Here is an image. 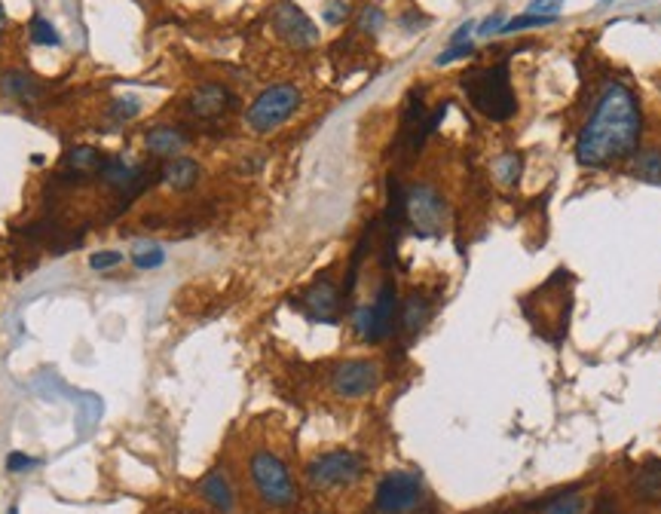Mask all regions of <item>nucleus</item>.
Listing matches in <instances>:
<instances>
[{"instance_id":"f257e3e1","label":"nucleus","mask_w":661,"mask_h":514,"mask_svg":"<svg viewBox=\"0 0 661 514\" xmlns=\"http://www.w3.org/2000/svg\"><path fill=\"white\" fill-rule=\"evenodd\" d=\"M640 101L625 83L612 80L603 86L594 111L575 138V160L582 166L603 169L619 160H628L640 142Z\"/></svg>"},{"instance_id":"f03ea898","label":"nucleus","mask_w":661,"mask_h":514,"mask_svg":"<svg viewBox=\"0 0 661 514\" xmlns=\"http://www.w3.org/2000/svg\"><path fill=\"white\" fill-rule=\"evenodd\" d=\"M463 89L474 105V111H481L487 120L505 123L518 114V98H515V89H511L509 61H500V65H493V68H478V71L465 74Z\"/></svg>"},{"instance_id":"7ed1b4c3","label":"nucleus","mask_w":661,"mask_h":514,"mask_svg":"<svg viewBox=\"0 0 661 514\" xmlns=\"http://www.w3.org/2000/svg\"><path fill=\"white\" fill-rule=\"evenodd\" d=\"M248 474H252V484L258 490L261 502L267 505V509L282 511L298 502V484H294V478H291V469H288L273 450H258V454H252Z\"/></svg>"},{"instance_id":"20e7f679","label":"nucleus","mask_w":661,"mask_h":514,"mask_svg":"<svg viewBox=\"0 0 661 514\" xmlns=\"http://www.w3.org/2000/svg\"><path fill=\"white\" fill-rule=\"evenodd\" d=\"M300 107V89L294 83H276L270 89H263L258 98L252 101V107L245 111V123L252 132L267 135V132L279 129L294 116Z\"/></svg>"},{"instance_id":"39448f33","label":"nucleus","mask_w":661,"mask_h":514,"mask_svg":"<svg viewBox=\"0 0 661 514\" xmlns=\"http://www.w3.org/2000/svg\"><path fill=\"white\" fill-rule=\"evenodd\" d=\"M364 469H368L364 456L355 454V450H331V454L316 456L307 465V484L316 490L349 487V484H359Z\"/></svg>"},{"instance_id":"423d86ee","label":"nucleus","mask_w":661,"mask_h":514,"mask_svg":"<svg viewBox=\"0 0 661 514\" xmlns=\"http://www.w3.org/2000/svg\"><path fill=\"white\" fill-rule=\"evenodd\" d=\"M399 291H395V282H383L377 288L374 300L364 303V307L355 313V331L364 343H383L386 337H392L395 322H399Z\"/></svg>"},{"instance_id":"0eeeda50","label":"nucleus","mask_w":661,"mask_h":514,"mask_svg":"<svg viewBox=\"0 0 661 514\" xmlns=\"http://www.w3.org/2000/svg\"><path fill=\"white\" fill-rule=\"evenodd\" d=\"M404 221L417 236H441L447 227V206L432 184H414L404 193Z\"/></svg>"},{"instance_id":"6e6552de","label":"nucleus","mask_w":661,"mask_h":514,"mask_svg":"<svg viewBox=\"0 0 661 514\" xmlns=\"http://www.w3.org/2000/svg\"><path fill=\"white\" fill-rule=\"evenodd\" d=\"M423 500V481L414 472H389L377 484L374 509L380 514H408Z\"/></svg>"},{"instance_id":"1a4fd4ad","label":"nucleus","mask_w":661,"mask_h":514,"mask_svg":"<svg viewBox=\"0 0 661 514\" xmlns=\"http://www.w3.org/2000/svg\"><path fill=\"white\" fill-rule=\"evenodd\" d=\"M380 386V364L368 358H349L340 362L331 373V389L340 399H364Z\"/></svg>"},{"instance_id":"9d476101","label":"nucleus","mask_w":661,"mask_h":514,"mask_svg":"<svg viewBox=\"0 0 661 514\" xmlns=\"http://www.w3.org/2000/svg\"><path fill=\"white\" fill-rule=\"evenodd\" d=\"M273 28L288 46H294V50H309V46L318 43V28L313 25V19H309L298 4L279 6L276 15H273Z\"/></svg>"},{"instance_id":"9b49d317","label":"nucleus","mask_w":661,"mask_h":514,"mask_svg":"<svg viewBox=\"0 0 661 514\" xmlns=\"http://www.w3.org/2000/svg\"><path fill=\"white\" fill-rule=\"evenodd\" d=\"M340 303H344V294L340 288L331 282V279H318L303 291L300 298V309L307 313L313 322L322 325H334L340 318Z\"/></svg>"},{"instance_id":"f8f14e48","label":"nucleus","mask_w":661,"mask_h":514,"mask_svg":"<svg viewBox=\"0 0 661 514\" xmlns=\"http://www.w3.org/2000/svg\"><path fill=\"white\" fill-rule=\"evenodd\" d=\"M230 89L227 86H221V83H202L197 92L190 96L188 101V107H190V114H197L202 116V120H208V116H221L224 111L230 107Z\"/></svg>"},{"instance_id":"ddd939ff","label":"nucleus","mask_w":661,"mask_h":514,"mask_svg":"<svg viewBox=\"0 0 661 514\" xmlns=\"http://www.w3.org/2000/svg\"><path fill=\"white\" fill-rule=\"evenodd\" d=\"M199 496L212 505L217 514H230L236 509V493H233V484L224 472H208L199 484Z\"/></svg>"},{"instance_id":"4468645a","label":"nucleus","mask_w":661,"mask_h":514,"mask_svg":"<svg viewBox=\"0 0 661 514\" xmlns=\"http://www.w3.org/2000/svg\"><path fill=\"white\" fill-rule=\"evenodd\" d=\"M429 316H432L429 298H426V294H419V291H414L408 300L401 303V309H399V328L404 331V337H417V334L426 328Z\"/></svg>"},{"instance_id":"2eb2a0df","label":"nucleus","mask_w":661,"mask_h":514,"mask_svg":"<svg viewBox=\"0 0 661 514\" xmlns=\"http://www.w3.org/2000/svg\"><path fill=\"white\" fill-rule=\"evenodd\" d=\"M144 144H147V151H151L153 157H175L178 151H184L188 135H184L181 129H175V126H153L151 132H147Z\"/></svg>"},{"instance_id":"dca6fc26","label":"nucleus","mask_w":661,"mask_h":514,"mask_svg":"<svg viewBox=\"0 0 661 514\" xmlns=\"http://www.w3.org/2000/svg\"><path fill=\"white\" fill-rule=\"evenodd\" d=\"M0 92H4L6 98L19 101V105H28V101H34L41 96V83L25 71H4L0 74Z\"/></svg>"},{"instance_id":"f3484780","label":"nucleus","mask_w":661,"mask_h":514,"mask_svg":"<svg viewBox=\"0 0 661 514\" xmlns=\"http://www.w3.org/2000/svg\"><path fill=\"white\" fill-rule=\"evenodd\" d=\"M162 178H166V184L178 193L190 190L199 178V162L190 157H175V160H169L166 169H162Z\"/></svg>"},{"instance_id":"a211bd4d","label":"nucleus","mask_w":661,"mask_h":514,"mask_svg":"<svg viewBox=\"0 0 661 514\" xmlns=\"http://www.w3.org/2000/svg\"><path fill=\"white\" fill-rule=\"evenodd\" d=\"M631 175L643 184L661 187V147H647V151L634 153Z\"/></svg>"},{"instance_id":"6ab92c4d","label":"nucleus","mask_w":661,"mask_h":514,"mask_svg":"<svg viewBox=\"0 0 661 514\" xmlns=\"http://www.w3.org/2000/svg\"><path fill=\"white\" fill-rule=\"evenodd\" d=\"M634 490L649 502H661V459H649L634 478Z\"/></svg>"},{"instance_id":"aec40b11","label":"nucleus","mask_w":661,"mask_h":514,"mask_svg":"<svg viewBox=\"0 0 661 514\" xmlns=\"http://www.w3.org/2000/svg\"><path fill=\"white\" fill-rule=\"evenodd\" d=\"M101 171V181L105 184H114V187H129V184H135V175L138 171L129 166V162H123V160H105L98 166Z\"/></svg>"},{"instance_id":"412c9836","label":"nucleus","mask_w":661,"mask_h":514,"mask_svg":"<svg viewBox=\"0 0 661 514\" xmlns=\"http://www.w3.org/2000/svg\"><path fill=\"white\" fill-rule=\"evenodd\" d=\"M588 511V500L582 493H564L557 500H551L542 514H585Z\"/></svg>"},{"instance_id":"4be33fe9","label":"nucleus","mask_w":661,"mask_h":514,"mask_svg":"<svg viewBox=\"0 0 661 514\" xmlns=\"http://www.w3.org/2000/svg\"><path fill=\"white\" fill-rule=\"evenodd\" d=\"M28 34H31V41H34L37 46H59L61 43L59 31L52 28L43 15H34V19L28 22Z\"/></svg>"},{"instance_id":"5701e85b","label":"nucleus","mask_w":661,"mask_h":514,"mask_svg":"<svg viewBox=\"0 0 661 514\" xmlns=\"http://www.w3.org/2000/svg\"><path fill=\"white\" fill-rule=\"evenodd\" d=\"M65 166L71 169V171H92V169H98L101 166V162H98V151H96V147H74V151L68 153Z\"/></svg>"},{"instance_id":"b1692460","label":"nucleus","mask_w":661,"mask_h":514,"mask_svg":"<svg viewBox=\"0 0 661 514\" xmlns=\"http://www.w3.org/2000/svg\"><path fill=\"white\" fill-rule=\"evenodd\" d=\"M132 261H135L138 270H157L166 263V252H162L160 245H138L135 254H132Z\"/></svg>"},{"instance_id":"393cba45","label":"nucleus","mask_w":661,"mask_h":514,"mask_svg":"<svg viewBox=\"0 0 661 514\" xmlns=\"http://www.w3.org/2000/svg\"><path fill=\"white\" fill-rule=\"evenodd\" d=\"M496 178L509 187L518 184V178H520V157L518 153H505V157L496 162Z\"/></svg>"},{"instance_id":"a878e982","label":"nucleus","mask_w":661,"mask_h":514,"mask_svg":"<svg viewBox=\"0 0 661 514\" xmlns=\"http://www.w3.org/2000/svg\"><path fill=\"white\" fill-rule=\"evenodd\" d=\"M557 15H518V19L505 22L502 31H527V28H546V25H555Z\"/></svg>"},{"instance_id":"bb28decb","label":"nucleus","mask_w":661,"mask_h":514,"mask_svg":"<svg viewBox=\"0 0 661 514\" xmlns=\"http://www.w3.org/2000/svg\"><path fill=\"white\" fill-rule=\"evenodd\" d=\"M123 263V254L120 252H111V248H107V252H96L89 257V267L92 270H98V272H105V270H116Z\"/></svg>"},{"instance_id":"cd10ccee","label":"nucleus","mask_w":661,"mask_h":514,"mask_svg":"<svg viewBox=\"0 0 661 514\" xmlns=\"http://www.w3.org/2000/svg\"><path fill=\"white\" fill-rule=\"evenodd\" d=\"M346 19H349L346 0H328V4H325V22H328V25H344Z\"/></svg>"},{"instance_id":"c85d7f7f","label":"nucleus","mask_w":661,"mask_h":514,"mask_svg":"<svg viewBox=\"0 0 661 514\" xmlns=\"http://www.w3.org/2000/svg\"><path fill=\"white\" fill-rule=\"evenodd\" d=\"M474 52V43H460V46H447L445 52H438L435 56V65H450V61H456V59H469Z\"/></svg>"},{"instance_id":"c756f323","label":"nucleus","mask_w":661,"mask_h":514,"mask_svg":"<svg viewBox=\"0 0 661 514\" xmlns=\"http://www.w3.org/2000/svg\"><path fill=\"white\" fill-rule=\"evenodd\" d=\"M138 111H142V101L138 98H116L114 101V107H111V114L116 116V120H132V116H135Z\"/></svg>"},{"instance_id":"7c9ffc66","label":"nucleus","mask_w":661,"mask_h":514,"mask_svg":"<svg viewBox=\"0 0 661 514\" xmlns=\"http://www.w3.org/2000/svg\"><path fill=\"white\" fill-rule=\"evenodd\" d=\"M383 19H386L383 10H377V6H368V10L362 13L359 25H362V31H368V34H377L380 25H383Z\"/></svg>"},{"instance_id":"2f4dec72","label":"nucleus","mask_w":661,"mask_h":514,"mask_svg":"<svg viewBox=\"0 0 661 514\" xmlns=\"http://www.w3.org/2000/svg\"><path fill=\"white\" fill-rule=\"evenodd\" d=\"M505 28V15L502 13H493L490 19H484L478 25V37H490V34H500V31Z\"/></svg>"},{"instance_id":"473e14b6","label":"nucleus","mask_w":661,"mask_h":514,"mask_svg":"<svg viewBox=\"0 0 661 514\" xmlns=\"http://www.w3.org/2000/svg\"><path fill=\"white\" fill-rule=\"evenodd\" d=\"M561 4H564V0H533L527 13H530V15H557Z\"/></svg>"},{"instance_id":"72a5a7b5","label":"nucleus","mask_w":661,"mask_h":514,"mask_svg":"<svg viewBox=\"0 0 661 514\" xmlns=\"http://www.w3.org/2000/svg\"><path fill=\"white\" fill-rule=\"evenodd\" d=\"M37 465V459H31L25 454H10V459H6V469L10 472H25V469H34Z\"/></svg>"},{"instance_id":"f704fd0d","label":"nucleus","mask_w":661,"mask_h":514,"mask_svg":"<svg viewBox=\"0 0 661 514\" xmlns=\"http://www.w3.org/2000/svg\"><path fill=\"white\" fill-rule=\"evenodd\" d=\"M474 34V22H465L454 31V37H450V46H460V43H469V37Z\"/></svg>"},{"instance_id":"c9c22d12","label":"nucleus","mask_w":661,"mask_h":514,"mask_svg":"<svg viewBox=\"0 0 661 514\" xmlns=\"http://www.w3.org/2000/svg\"><path fill=\"white\" fill-rule=\"evenodd\" d=\"M4 25H6V13H4V4H0V31H4Z\"/></svg>"},{"instance_id":"e433bc0d","label":"nucleus","mask_w":661,"mask_h":514,"mask_svg":"<svg viewBox=\"0 0 661 514\" xmlns=\"http://www.w3.org/2000/svg\"><path fill=\"white\" fill-rule=\"evenodd\" d=\"M10 514H19V511H15V509H10Z\"/></svg>"},{"instance_id":"4c0bfd02","label":"nucleus","mask_w":661,"mask_h":514,"mask_svg":"<svg viewBox=\"0 0 661 514\" xmlns=\"http://www.w3.org/2000/svg\"><path fill=\"white\" fill-rule=\"evenodd\" d=\"M601 4H610V0H601Z\"/></svg>"}]
</instances>
